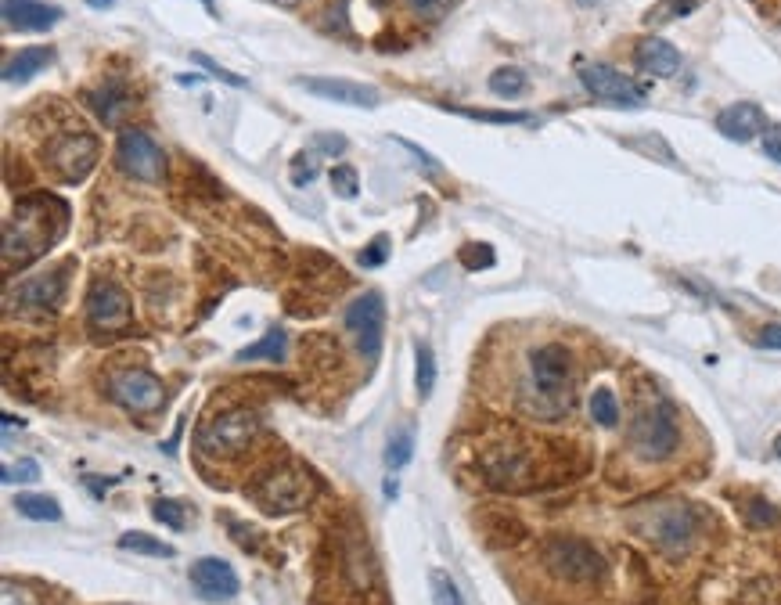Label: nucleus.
<instances>
[{"instance_id":"nucleus-3","label":"nucleus","mask_w":781,"mask_h":605,"mask_svg":"<svg viewBox=\"0 0 781 605\" xmlns=\"http://www.w3.org/2000/svg\"><path fill=\"white\" fill-rule=\"evenodd\" d=\"M677 447H681V425H677V411L666 400L645 407L630 422V451L641 461H666Z\"/></svg>"},{"instance_id":"nucleus-38","label":"nucleus","mask_w":781,"mask_h":605,"mask_svg":"<svg viewBox=\"0 0 781 605\" xmlns=\"http://www.w3.org/2000/svg\"><path fill=\"white\" fill-rule=\"evenodd\" d=\"M317 177V159L314 155H296V163H292V184L296 188H306V184Z\"/></svg>"},{"instance_id":"nucleus-41","label":"nucleus","mask_w":781,"mask_h":605,"mask_svg":"<svg viewBox=\"0 0 781 605\" xmlns=\"http://www.w3.org/2000/svg\"><path fill=\"white\" fill-rule=\"evenodd\" d=\"M195 62L202 65V69H209V76H216V80L231 83V87H245V80H242V76L227 73L224 65H216V62H213V58H209V55H195Z\"/></svg>"},{"instance_id":"nucleus-34","label":"nucleus","mask_w":781,"mask_h":605,"mask_svg":"<svg viewBox=\"0 0 781 605\" xmlns=\"http://www.w3.org/2000/svg\"><path fill=\"white\" fill-rule=\"evenodd\" d=\"M152 515L159 519L162 526H170V530H184V505H180V501L162 497V501H155Z\"/></svg>"},{"instance_id":"nucleus-40","label":"nucleus","mask_w":781,"mask_h":605,"mask_svg":"<svg viewBox=\"0 0 781 605\" xmlns=\"http://www.w3.org/2000/svg\"><path fill=\"white\" fill-rule=\"evenodd\" d=\"M627 145H630V148H638V152H648V155H652V148H656V152L663 155V163H670V166L677 163V159H674V152H670V148H666V141H663V137H634V141H627Z\"/></svg>"},{"instance_id":"nucleus-15","label":"nucleus","mask_w":781,"mask_h":605,"mask_svg":"<svg viewBox=\"0 0 781 605\" xmlns=\"http://www.w3.org/2000/svg\"><path fill=\"white\" fill-rule=\"evenodd\" d=\"M191 587H195L206 602H231V598L242 591V580H238V573L231 569V562L206 555V559L191 562Z\"/></svg>"},{"instance_id":"nucleus-25","label":"nucleus","mask_w":781,"mask_h":605,"mask_svg":"<svg viewBox=\"0 0 781 605\" xmlns=\"http://www.w3.org/2000/svg\"><path fill=\"white\" fill-rule=\"evenodd\" d=\"M414 386H418V397L429 400L432 389H436V357H432L429 343L414 346Z\"/></svg>"},{"instance_id":"nucleus-14","label":"nucleus","mask_w":781,"mask_h":605,"mask_svg":"<svg viewBox=\"0 0 781 605\" xmlns=\"http://www.w3.org/2000/svg\"><path fill=\"white\" fill-rule=\"evenodd\" d=\"M645 533L656 544H663V548H670V551L688 548V541H692V533H695L692 508H688V505H659V508H652V515H648V523H645Z\"/></svg>"},{"instance_id":"nucleus-12","label":"nucleus","mask_w":781,"mask_h":605,"mask_svg":"<svg viewBox=\"0 0 781 605\" xmlns=\"http://www.w3.org/2000/svg\"><path fill=\"white\" fill-rule=\"evenodd\" d=\"M87 321L94 332H123L130 328V296L116 281H94L87 292Z\"/></svg>"},{"instance_id":"nucleus-30","label":"nucleus","mask_w":781,"mask_h":605,"mask_svg":"<svg viewBox=\"0 0 781 605\" xmlns=\"http://www.w3.org/2000/svg\"><path fill=\"white\" fill-rule=\"evenodd\" d=\"M465 119H479V123H497V127H508V123H533L530 112H490V109H454Z\"/></svg>"},{"instance_id":"nucleus-32","label":"nucleus","mask_w":781,"mask_h":605,"mask_svg":"<svg viewBox=\"0 0 781 605\" xmlns=\"http://www.w3.org/2000/svg\"><path fill=\"white\" fill-rule=\"evenodd\" d=\"M429 584H432V605H465V602H461V595H458V587H454V580H450L447 573L432 569Z\"/></svg>"},{"instance_id":"nucleus-44","label":"nucleus","mask_w":781,"mask_h":605,"mask_svg":"<svg viewBox=\"0 0 781 605\" xmlns=\"http://www.w3.org/2000/svg\"><path fill=\"white\" fill-rule=\"evenodd\" d=\"M314 148H321V152H328V155H339L342 148H346V137H339V134H314Z\"/></svg>"},{"instance_id":"nucleus-26","label":"nucleus","mask_w":781,"mask_h":605,"mask_svg":"<svg viewBox=\"0 0 781 605\" xmlns=\"http://www.w3.org/2000/svg\"><path fill=\"white\" fill-rule=\"evenodd\" d=\"M591 418L602 429H616L620 425V400H616V393H612L609 386L602 389H594V397H591Z\"/></svg>"},{"instance_id":"nucleus-33","label":"nucleus","mask_w":781,"mask_h":605,"mask_svg":"<svg viewBox=\"0 0 781 605\" xmlns=\"http://www.w3.org/2000/svg\"><path fill=\"white\" fill-rule=\"evenodd\" d=\"M332 188L339 199H357V191H360V177L353 166H335L332 170Z\"/></svg>"},{"instance_id":"nucleus-18","label":"nucleus","mask_w":781,"mask_h":605,"mask_svg":"<svg viewBox=\"0 0 781 605\" xmlns=\"http://www.w3.org/2000/svg\"><path fill=\"white\" fill-rule=\"evenodd\" d=\"M634 65H638L645 76L670 80V76L681 73V51L663 37H645L638 47H634Z\"/></svg>"},{"instance_id":"nucleus-35","label":"nucleus","mask_w":781,"mask_h":605,"mask_svg":"<svg viewBox=\"0 0 781 605\" xmlns=\"http://www.w3.org/2000/svg\"><path fill=\"white\" fill-rule=\"evenodd\" d=\"M404 4L414 11V15H418V19L436 22V19H443V15H447L454 0H404Z\"/></svg>"},{"instance_id":"nucleus-29","label":"nucleus","mask_w":781,"mask_h":605,"mask_svg":"<svg viewBox=\"0 0 781 605\" xmlns=\"http://www.w3.org/2000/svg\"><path fill=\"white\" fill-rule=\"evenodd\" d=\"M411 458H414V433L411 429H396V433L389 436V447H386V469L400 472Z\"/></svg>"},{"instance_id":"nucleus-10","label":"nucleus","mask_w":781,"mask_h":605,"mask_svg":"<svg viewBox=\"0 0 781 605\" xmlns=\"http://www.w3.org/2000/svg\"><path fill=\"white\" fill-rule=\"evenodd\" d=\"M382 328H386V303H382V292H364L346 307V332H353L357 339V350L375 361L382 353Z\"/></svg>"},{"instance_id":"nucleus-36","label":"nucleus","mask_w":781,"mask_h":605,"mask_svg":"<svg viewBox=\"0 0 781 605\" xmlns=\"http://www.w3.org/2000/svg\"><path fill=\"white\" fill-rule=\"evenodd\" d=\"M40 479V465L33 458H22L18 465H4V483H36Z\"/></svg>"},{"instance_id":"nucleus-19","label":"nucleus","mask_w":781,"mask_h":605,"mask_svg":"<svg viewBox=\"0 0 781 605\" xmlns=\"http://www.w3.org/2000/svg\"><path fill=\"white\" fill-rule=\"evenodd\" d=\"M87 105L98 112V119L105 127H119L123 116L130 112V105H134V94H130V87L123 80H108L105 87L87 94Z\"/></svg>"},{"instance_id":"nucleus-6","label":"nucleus","mask_w":781,"mask_h":605,"mask_svg":"<svg viewBox=\"0 0 781 605\" xmlns=\"http://www.w3.org/2000/svg\"><path fill=\"white\" fill-rule=\"evenodd\" d=\"M530 375L533 386L544 400L555 404V411L569 407V386H573V353L562 343L537 346L530 353Z\"/></svg>"},{"instance_id":"nucleus-7","label":"nucleus","mask_w":781,"mask_h":605,"mask_svg":"<svg viewBox=\"0 0 781 605\" xmlns=\"http://www.w3.org/2000/svg\"><path fill=\"white\" fill-rule=\"evenodd\" d=\"M94 163H98V137L94 134L69 130L47 145V166L62 184H80L94 170Z\"/></svg>"},{"instance_id":"nucleus-16","label":"nucleus","mask_w":781,"mask_h":605,"mask_svg":"<svg viewBox=\"0 0 781 605\" xmlns=\"http://www.w3.org/2000/svg\"><path fill=\"white\" fill-rule=\"evenodd\" d=\"M717 130L728 137V141L749 145L753 137H760L767 130V116L756 101H735V105L717 112Z\"/></svg>"},{"instance_id":"nucleus-48","label":"nucleus","mask_w":781,"mask_h":605,"mask_svg":"<svg viewBox=\"0 0 781 605\" xmlns=\"http://www.w3.org/2000/svg\"><path fill=\"white\" fill-rule=\"evenodd\" d=\"M375 4H386V0H375Z\"/></svg>"},{"instance_id":"nucleus-1","label":"nucleus","mask_w":781,"mask_h":605,"mask_svg":"<svg viewBox=\"0 0 781 605\" xmlns=\"http://www.w3.org/2000/svg\"><path fill=\"white\" fill-rule=\"evenodd\" d=\"M65 213L69 209L47 195H29L15 206L4 220V271L26 267L36 256H44L51 242L65 231Z\"/></svg>"},{"instance_id":"nucleus-27","label":"nucleus","mask_w":781,"mask_h":605,"mask_svg":"<svg viewBox=\"0 0 781 605\" xmlns=\"http://www.w3.org/2000/svg\"><path fill=\"white\" fill-rule=\"evenodd\" d=\"M119 548L137 551V555H152V559H173V555H177L173 544L155 541V537H148V533H123V537H119Z\"/></svg>"},{"instance_id":"nucleus-39","label":"nucleus","mask_w":781,"mask_h":605,"mask_svg":"<svg viewBox=\"0 0 781 605\" xmlns=\"http://www.w3.org/2000/svg\"><path fill=\"white\" fill-rule=\"evenodd\" d=\"M386 256H389V238L386 235H378L375 242L360 253V267H382L386 263Z\"/></svg>"},{"instance_id":"nucleus-13","label":"nucleus","mask_w":781,"mask_h":605,"mask_svg":"<svg viewBox=\"0 0 781 605\" xmlns=\"http://www.w3.org/2000/svg\"><path fill=\"white\" fill-rule=\"evenodd\" d=\"M296 87H303L306 94H314L321 101H335V105H353V109H378L382 94L368 83L339 80V76H299Z\"/></svg>"},{"instance_id":"nucleus-11","label":"nucleus","mask_w":781,"mask_h":605,"mask_svg":"<svg viewBox=\"0 0 781 605\" xmlns=\"http://www.w3.org/2000/svg\"><path fill=\"white\" fill-rule=\"evenodd\" d=\"M580 83L587 87L591 98L616 105V109H641L645 105V87L630 80L627 73H620V69H612V65H584Z\"/></svg>"},{"instance_id":"nucleus-46","label":"nucleus","mask_w":781,"mask_h":605,"mask_svg":"<svg viewBox=\"0 0 781 605\" xmlns=\"http://www.w3.org/2000/svg\"><path fill=\"white\" fill-rule=\"evenodd\" d=\"M202 4H206V11H209V15H216V4H213V0H202Z\"/></svg>"},{"instance_id":"nucleus-17","label":"nucleus","mask_w":781,"mask_h":605,"mask_svg":"<svg viewBox=\"0 0 781 605\" xmlns=\"http://www.w3.org/2000/svg\"><path fill=\"white\" fill-rule=\"evenodd\" d=\"M62 22V8L58 4H44V0H4V26L18 29V33H44V29Z\"/></svg>"},{"instance_id":"nucleus-23","label":"nucleus","mask_w":781,"mask_h":605,"mask_svg":"<svg viewBox=\"0 0 781 605\" xmlns=\"http://www.w3.org/2000/svg\"><path fill=\"white\" fill-rule=\"evenodd\" d=\"M15 508H18V515H26L33 523H58V519H62V505L47 494H18Z\"/></svg>"},{"instance_id":"nucleus-8","label":"nucleus","mask_w":781,"mask_h":605,"mask_svg":"<svg viewBox=\"0 0 781 605\" xmlns=\"http://www.w3.org/2000/svg\"><path fill=\"white\" fill-rule=\"evenodd\" d=\"M116 163L119 170L144 184H162V177H166V155H162V148L137 127H126L119 134Z\"/></svg>"},{"instance_id":"nucleus-42","label":"nucleus","mask_w":781,"mask_h":605,"mask_svg":"<svg viewBox=\"0 0 781 605\" xmlns=\"http://www.w3.org/2000/svg\"><path fill=\"white\" fill-rule=\"evenodd\" d=\"M764 155L781 166V123H774V127L764 130Z\"/></svg>"},{"instance_id":"nucleus-47","label":"nucleus","mask_w":781,"mask_h":605,"mask_svg":"<svg viewBox=\"0 0 781 605\" xmlns=\"http://www.w3.org/2000/svg\"><path fill=\"white\" fill-rule=\"evenodd\" d=\"M774 454H778V458H781V436H778V440H774Z\"/></svg>"},{"instance_id":"nucleus-24","label":"nucleus","mask_w":781,"mask_h":605,"mask_svg":"<svg viewBox=\"0 0 781 605\" xmlns=\"http://www.w3.org/2000/svg\"><path fill=\"white\" fill-rule=\"evenodd\" d=\"M706 0H659L652 4L645 15L648 26H666V22H677V19H688L692 11H699Z\"/></svg>"},{"instance_id":"nucleus-20","label":"nucleus","mask_w":781,"mask_h":605,"mask_svg":"<svg viewBox=\"0 0 781 605\" xmlns=\"http://www.w3.org/2000/svg\"><path fill=\"white\" fill-rule=\"evenodd\" d=\"M65 292V274L54 271V274H40V278H29L18 285V299L26 303V307H54Z\"/></svg>"},{"instance_id":"nucleus-28","label":"nucleus","mask_w":781,"mask_h":605,"mask_svg":"<svg viewBox=\"0 0 781 605\" xmlns=\"http://www.w3.org/2000/svg\"><path fill=\"white\" fill-rule=\"evenodd\" d=\"M526 87H530V80H526V73L515 69V65H504V69L490 73V91H494L497 98H519Z\"/></svg>"},{"instance_id":"nucleus-22","label":"nucleus","mask_w":781,"mask_h":605,"mask_svg":"<svg viewBox=\"0 0 781 605\" xmlns=\"http://www.w3.org/2000/svg\"><path fill=\"white\" fill-rule=\"evenodd\" d=\"M285 346H288L285 332H281V328H270L260 343H252V346H245V350H238V357H234V361H238V364H249V361H285Z\"/></svg>"},{"instance_id":"nucleus-43","label":"nucleus","mask_w":781,"mask_h":605,"mask_svg":"<svg viewBox=\"0 0 781 605\" xmlns=\"http://www.w3.org/2000/svg\"><path fill=\"white\" fill-rule=\"evenodd\" d=\"M756 346L760 350H781V325H764L756 335Z\"/></svg>"},{"instance_id":"nucleus-37","label":"nucleus","mask_w":781,"mask_h":605,"mask_svg":"<svg viewBox=\"0 0 781 605\" xmlns=\"http://www.w3.org/2000/svg\"><path fill=\"white\" fill-rule=\"evenodd\" d=\"M746 519H749V526H774L778 523V508L756 497V501H749L746 505Z\"/></svg>"},{"instance_id":"nucleus-2","label":"nucleus","mask_w":781,"mask_h":605,"mask_svg":"<svg viewBox=\"0 0 781 605\" xmlns=\"http://www.w3.org/2000/svg\"><path fill=\"white\" fill-rule=\"evenodd\" d=\"M260 433V418L249 407H231V411H220L216 418H209L206 425H198L195 443L198 451L209 454V458H234L242 454L252 440Z\"/></svg>"},{"instance_id":"nucleus-5","label":"nucleus","mask_w":781,"mask_h":605,"mask_svg":"<svg viewBox=\"0 0 781 605\" xmlns=\"http://www.w3.org/2000/svg\"><path fill=\"white\" fill-rule=\"evenodd\" d=\"M544 562L566 584H594L605 573L602 551L587 544L584 537H551L544 544Z\"/></svg>"},{"instance_id":"nucleus-45","label":"nucleus","mask_w":781,"mask_h":605,"mask_svg":"<svg viewBox=\"0 0 781 605\" xmlns=\"http://www.w3.org/2000/svg\"><path fill=\"white\" fill-rule=\"evenodd\" d=\"M90 8H108V4H116V0H87Z\"/></svg>"},{"instance_id":"nucleus-9","label":"nucleus","mask_w":781,"mask_h":605,"mask_svg":"<svg viewBox=\"0 0 781 605\" xmlns=\"http://www.w3.org/2000/svg\"><path fill=\"white\" fill-rule=\"evenodd\" d=\"M108 397L116 400L119 407H126V411H134V415H152L166 400V389H162V382L155 379L152 371L123 368L108 379Z\"/></svg>"},{"instance_id":"nucleus-21","label":"nucleus","mask_w":781,"mask_h":605,"mask_svg":"<svg viewBox=\"0 0 781 605\" xmlns=\"http://www.w3.org/2000/svg\"><path fill=\"white\" fill-rule=\"evenodd\" d=\"M51 58H54L51 47H26V51H18L15 58H8V65H4V80L8 83L33 80L36 73H44L47 65H51Z\"/></svg>"},{"instance_id":"nucleus-4","label":"nucleus","mask_w":781,"mask_h":605,"mask_svg":"<svg viewBox=\"0 0 781 605\" xmlns=\"http://www.w3.org/2000/svg\"><path fill=\"white\" fill-rule=\"evenodd\" d=\"M249 494L267 515H288L299 512L314 497V483H310V472L296 469V465H278V469L263 472Z\"/></svg>"},{"instance_id":"nucleus-31","label":"nucleus","mask_w":781,"mask_h":605,"mask_svg":"<svg viewBox=\"0 0 781 605\" xmlns=\"http://www.w3.org/2000/svg\"><path fill=\"white\" fill-rule=\"evenodd\" d=\"M458 260H461V267L465 271H486V267H494V249L490 245H483V242H472V245H465L458 253Z\"/></svg>"}]
</instances>
